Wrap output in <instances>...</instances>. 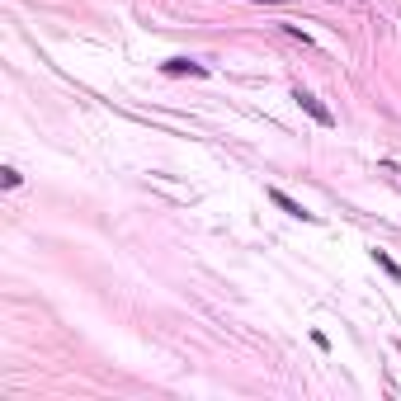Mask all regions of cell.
<instances>
[{
	"mask_svg": "<svg viewBox=\"0 0 401 401\" xmlns=\"http://www.w3.org/2000/svg\"><path fill=\"white\" fill-rule=\"evenodd\" d=\"M293 99H297L302 109H307V113H311V118H316L321 128H335V113H331V109H326L321 99H316V94H307V90H293Z\"/></svg>",
	"mask_w": 401,
	"mask_h": 401,
	"instance_id": "1",
	"label": "cell"
},
{
	"mask_svg": "<svg viewBox=\"0 0 401 401\" xmlns=\"http://www.w3.org/2000/svg\"><path fill=\"white\" fill-rule=\"evenodd\" d=\"M0 185H5V189H19V185H24V175H19L15 166H5V170H0Z\"/></svg>",
	"mask_w": 401,
	"mask_h": 401,
	"instance_id": "5",
	"label": "cell"
},
{
	"mask_svg": "<svg viewBox=\"0 0 401 401\" xmlns=\"http://www.w3.org/2000/svg\"><path fill=\"white\" fill-rule=\"evenodd\" d=\"M269 203H278V208H283L288 217H302V222H316V217H311V213H307V208H302L297 199H288L283 189H269Z\"/></svg>",
	"mask_w": 401,
	"mask_h": 401,
	"instance_id": "3",
	"label": "cell"
},
{
	"mask_svg": "<svg viewBox=\"0 0 401 401\" xmlns=\"http://www.w3.org/2000/svg\"><path fill=\"white\" fill-rule=\"evenodd\" d=\"M250 5H283V0H250Z\"/></svg>",
	"mask_w": 401,
	"mask_h": 401,
	"instance_id": "6",
	"label": "cell"
},
{
	"mask_svg": "<svg viewBox=\"0 0 401 401\" xmlns=\"http://www.w3.org/2000/svg\"><path fill=\"white\" fill-rule=\"evenodd\" d=\"M373 260H378V264H383V269H387V274H392V278H397V283H401V264L392 260L387 250H373Z\"/></svg>",
	"mask_w": 401,
	"mask_h": 401,
	"instance_id": "4",
	"label": "cell"
},
{
	"mask_svg": "<svg viewBox=\"0 0 401 401\" xmlns=\"http://www.w3.org/2000/svg\"><path fill=\"white\" fill-rule=\"evenodd\" d=\"M161 71H166V76H208V66L189 62V57H170V62H161Z\"/></svg>",
	"mask_w": 401,
	"mask_h": 401,
	"instance_id": "2",
	"label": "cell"
}]
</instances>
